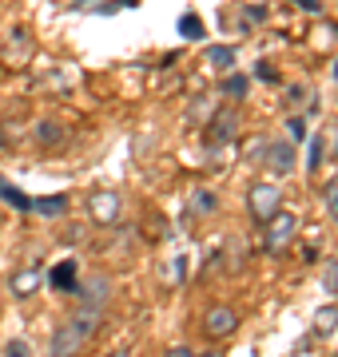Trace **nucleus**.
Returning <instances> with one entry per match:
<instances>
[{
    "label": "nucleus",
    "instance_id": "nucleus-1",
    "mask_svg": "<svg viewBox=\"0 0 338 357\" xmlns=\"http://www.w3.org/2000/svg\"><path fill=\"white\" fill-rule=\"evenodd\" d=\"M263 227H267V230H263V250L274 255V258L299 238V218L291 215V211H279V215H274L271 222H263Z\"/></svg>",
    "mask_w": 338,
    "mask_h": 357
},
{
    "label": "nucleus",
    "instance_id": "nucleus-2",
    "mask_svg": "<svg viewBox=\"0 0 338 357\" xmlns=\"http://www.w3.org/2000/svg\"><path fill=\"white\" fill-rule=\"evenodd\" d=\"M279 211H283V191L274 183H255L247 191V215L255 222H271Z\"/></svg>",
    "mask_w": 338,
    "mask_h": 357
},
{
    "label": "nucleus",
    "instance_id": "nucleus-3",
    "mask_svg": "<svg viewBox=\"0 0 338 357\" xmlns=\"http://www.w3.org/2000/svg\"><path fill=\"white\" fill-rule=\"evenodd\" d=\"M119 211H124V199H119L116 191H96L88 199V218L100 222V227H112L119 218Z\"/></svg>",
    "mask_w": 338,
    "mask_h": 357
},
{
    "label": "nucleus",
    "instance_id": "nucleus-4",
    "mask_svg": "<svg viewBox=\"0 0 338 357\" xmlns=\"http://www.w3.org/2000/svg\"><path fill=\"white\" fill-rule=\"evenodd\" d=\"M295 159H299V155H295V143L291 139H271L267 143V155H263L267 171H274V175H283V178L295 171Z\"/></svg>",
    "mask_w": 338,
    "mask_h": 357
},
{
    "label": "nucleus",
    "instance_id": "nucleus-5",
    "mask_svg": "<svg viewBox=\"0 0 338 357\" xmlns=\"http://www.w3.org/2000/svg\"><path fill=\"white\" fill-rule=\"evenodd\" d=\"M235 330H239V314L231 306H211L203 314V333L207 337H231Z\"/></svg>",
    "mask_w": 338,
    "mask_h": 357
},
{
    "label": "nucleus",
    "instance_id": "nucleus-6",
    "mask_svg": "<svg viewBox=\"0 0 338 357\" xmlns=\"http://www.w3.org/2000/svg\"><path fill=\"white\" fill-rule=\"evenodd\" d=\"M84 345H88V337H80V333L64 321V326H56V330H52L48 354H52V357H80V354H84Z\"/></svg>",
    "mask_w": 338,
    "mask_h": 357
},
{
    "label": "nucleus",
    "instance_id": "nucleus-7",
    "mask_svg": "<svg viewBox=\"0 0 338 357\" xmlns=\"http://www.w3.org/2000/svg\"><path fill=\"white\" fill-rule=\"evenodd\" d=\"M76 294L88 302V306H100V310H104L108 302H112V278H108V274H91L84 286H76Z\"/></svg>",
    "mask_w": 338,
    "mask_h": 357
},
{
    "label": "nucleus",
    "instance_id": "nucleus-8",
    "mask_svg": "<svg viewBox=\"0 0 338 357\" xmlns=\"http://www.w3.org/2000/svg\"><path fill=\"white\" fill-rule=\"evenodd\" d=\"M40 282H44V270L32 262V266H20L8 278V290H13V298H32V294L40 290Z\"/></svg>",
    "mask_w": 338,
    "mask_h": 357
},
{
    "label": "nucleus",
    "instance_id": "nucleus-9",
    "mask_svg": "<svg viewBox=\"0 0 338 357\" xmlns=\"http://www.w3.org/2000/svg\"><path fill=\"white\" fill-rule=\"evenodd\" d=\"M100 321H104V310H100V306H88V302H80L76 314L68 318V326H72L80 337H91V333L100 330Z\"/></svg>",
    "mask_w": 338,
    "mask_h": 357
},
{
    "label": "nucleus",
    "instance_id": "nucleus-10",
    "mask_svg": "<svg viewBox=\"0 0 338 357\" xmlns=\"http://www.w3.org/2000/svg\"><path fill=\"white\" fill-rule=\"evenodd\" d=\"M239 131V115L235 112H223L211 119V128H207V143L211 147H223V143H231V135Z\"/></svg>",
    "mask_w": 338,
    "mask_h": 357
},
{
    "label": "nucleus",
    "instance_id": "nucleus-11",
    "mask_svg": "<svg viewBox=\"0 0 338 357\" xmlns=\"http://www.w3.org/2000/svg\"><path fill=\"white\" fill-rule=\"evenodd\" d=\"M48 282H52V290L56 294H76V262H72V258H60V262H56L52 266V274H48Z\"/></svg>",
    "mask_w": 338,
    "mask_h": 357
},
{
    "label": "nucleus",
    "instance_id": "nucleus-12",
    "mask_svg": "<svg viewBox=\"0 0 338 357\" xmlns=\"http://www.w3.org/2000/svg\"><path fill=\"white\" fill-rule=\"evenodd\" d=\"M338 330V302L314 310V333H335Z\"/></svg>",
    "mask_w": 338,
    "mask_h": 357
},
{
    "label": "nucleus",
    "instance_id": "nucleus-13",
    "mask_svg": "<svg viewBox=\"0 0 338 357\" xmlns=\"http://www.w3.org/2000/svg\"><path fill=\"white\" fill-rule=\"evenodd\" d=\"M219 211V199H215V191H196L191 195V215H199V218H207V215H215Z\"/></svg>",
    "mask_w": 338,
    "mask_h": 357
},
{
    "label": "nucleus",
    "instance_id": "nucleus-14",
    "mask_svg": "<svg viewBox=\"0 0 338 357\" xmlns=\"http://www.w3.org/2000/svg\"><path fill=\"white\" fill-rule=\"evenodd\" d=\"M32 211H40V215L56 218V215H64V211H68V199H64V195H48V199H32Z\"/></svg>",
    "mask_w": 338,
    "mask_h": 357
},
{
    "label": "nucleus",
    "instance_id": "nucleus-15",
    "mask_svg": "<svg viewBox=\"0 0 338 357\" xmlns=\"http://www.w3.org/2000/svg\"><path fill=\"white\" fill-rule=\"evenodd\" d=\"M36 139L44 143V147H56V143L64 139V128H60V123H52V119H44V123L36 128Z\"/></svg>",
    "mask_w": 338,
    "mask_h": 357
},
{
    "label": "nucleus",
    "instance_id": "nucleus-16",
    "mask_svg": "<svg viewBox=\"0 0 338 357\" xmlns=\"http://www.w3.org/2000/svg\"><path fill=\"white\" fill-rule=\"evenodd\" d=\"M323 290L330 298H338V258H326L323 262Z\"/></svg>",
    "mask_w": 338,
    "mask_h": 357
},
{
    "label": "nucleus",
    "instance_id": "nucleus-17",
    "mask_svg": "<svg viewBox=\"0 0 338 357\" xmlns=\"http://www.w3.org/2000/svg\"><path fill=\"white\" fill-rule=\"evenodd\" d=\"M0 199H8V203H13L16 211H32V199H28L24 191H16V187H8V183H0Z\"/></svg>",
    "mask_w": 338,
    "mask_h": 357
},
{
    "label": "nucleus",
    "instance_id": "nucleus-18",
    "mask_svg": "<svg viewBox=\"0 0 338 357\" xmlns=\"http://www.w3.org/2000/svg\"><path fill=\"white\" fill-rule=\"evenodd\" d=\"M4 357H32L28 337H13V342H4Z\"/></svg>",
    "mask_w": 338,
    "mask_h": 357
},
{
    "label": "nucleus",
    "instance_id": "nucleus-19",
    "mask_svg": "<svg viewBox=\"0 0 338 357\" xmlns=\"http://www.w3.org/2000/svg\"><path fill=\"white\" fill-rule=\"evenodd\" d=\"M179 32H183V36H191V40H199V36H203V24H199L196 16L187 13V16L179 20Z\"/></svg>",
    "mask_w": 338,
    "mask_h": 357
},
{
    "label": "nucleus",
    "instance_id": "nucleus-20",
    "mask_svg": "<svg viewBox=\"0 0 338 357\" xmlns=\"http://www.w3.org/2000/svg\"><path fill=\"white\" fill-rule=\"evenodd\" d=\"M219 91H227V96H235V100H239V96L247 91V76H231V79H223V88H219Z\"/></svg>",
    "mask_w": 338,
    "mask_h": 357
},
{
    "label": "nucleus",
    "instance_id": "nucleus-21",
    "mask_svg": "<svg viewBox=\"0 0 338 357\" xmlns=\"http://www.w3.org/2000/svg\"><path fill=\"white\" fill-rule=\"evenodd\" d=\"M207 56H211V64H219V68H231L235 64V52L231 48H211Z\"/></svg>",
    "mask_w": 338,
    "mask_h": 357
},
{
    "label": "nucleus",
    "instance_id": "nucleus-22",
    "mask_svg": "<svg viewBox=\"0 0 338 357\" xmlns=\"http://www.w3.org/2000/svg\"><path fill=\"white\" fill-rule=\"evenodd\" d=\"M191 123H199V119H207V96H199L196 103H191V115H187Z\"/></svg>",
    "mask_w": 338,
    "mask_h": 357
},
{
    "label": "nucleus",
    "instance_id": "nucleus-23",
    "mask_svg": "<svg viewBox=\"0 0 338 357\" xmlns=\"http://www.w3.org/2000/svg\"><path fill=\"white\" fill-rule=\"evenodd\" d=\"M286 131H291V143L307 139V123H302V119H286Z\"/></svg>",
    "mask_w": 338,
    "mask_h": 357
},
{
    "label": "nucleus",
    "instance_id": "nucleus-24",
    "mask_svg": "<svg viewBox=\"0 0 338 357\" xmlns=\"http://www.w3.org/2000/svg\"><path fill=\"white\" fill-rule=\"evenodd\" d=\"M318 163H323V139L314 135V143H311V175L318 171Z\"/></svg>",
    "mask_w": 338,
    "mask_h": 357
},
{
    "label": "nucleus",
    "instance_id": "nucleus-25",
    "mask_svg": "<svg viewBox=\"0 0 338 357\" xmlns=\"http://www.w3.org/2000/svg\"><path fill=\"white\" fill-rule=\"evenodd\" d=\"M267 143H271V139H263V135H255V143L247 147V155H251V159H263V155H267Z\"/></svg>",
    "mask_w": 338,
    "mask_h": 357
},
{
    "label": "nucleus",
    "instance_id": "nucleus-26",
    "mask_svg": "<svg viewBox=\"0 0 338 357\" xmlns=\"http://www.w3.org/2000/svg\"><path fill=\"white\" fill-rule=\"evenodd\" d=\"M168 357H196V349H191V345H171Z\"/></svg>",
    "mask_w": 338,
    "mask_h": 357
},
{
    "label": "nucleus",
    "instance_id": "nucleus-27",
    "mask_svg": "<svg viewBox=\"0 0 338 357\" xmlns=\"http://www.w3.org/2000/svg\"><path fill=\"white\" fill-rule=\"evenodd\" d=\"M326 211H330V218H335V227H338V191H330V199H326Z\"/></svg>",
    "mask_w": 338,
    "mask_h": 357
},
{
    "label": "nucleus",
    "instance_id": "nucleus-28",
    "mask_svg": "<svg viewBox=\"0 0 338 357\" xmlns=\"http://www.w3.org/2000/svg\"><path fill=\"white\" fill-rule=\"evenodd\" d=\"M295 4H302L307 13H318V0H295Z\"/></svg>",
    "mask_w": 338,
    "mask_h": 357
},
{
    "label": "nucleus",
    "instance_id": "nucleus-29",
    "mask_svg": "<svg viewBox=\"0 0 338 357\" xmlns=\"http://www.w3.org/2000/svg\"><path fill=\"white\" fill-rule=\"evenodd\" d=\"M108 357H131L128 349H116V354H108Z\"/></svg>",
    "mask_w": 338,
    "mask_h": 357
},
{
    "label": "nucleus",
    "instance_id": "nucleus-30",
    "mask_svg": "<svg viewBox=\"0 0 338 357\" xmlns=\"http://www.w3.org/2000/svg\"><path fill=\"white\" fill-rule=\"evenodd\" d=\"M335 79H338V60H335Z\"/></svg>",
    "mask_w": 338,
    "mask_h": 357
},
{
    "label": "nucleus",
    "instance_id": "nucleus-31",
    "mask_svg": "<svg viewBox=\"0 0 338 357\" xmlns=\"http://www.w3.org/2000/svg\"><path fill=\"white\" fill-rule=\"evenodd\" d=\"M0 147H4V131H0Z\"/></svg>",
    "mask_w": 338,
    "mask_h": 357
},
{
    "label": "nucleus",
    "instance_id": "nucleus-32",
    "mask_svg": "<svg viewBox=\"0 0 338 357\" xmlns=\"http://www.w3.org/2000/svg\"><path fill=\"white\" fill-rule=\"evenodd\" d=\"M203 357H219V354H203Z\"/></svg>",
    "mask_w": 338,
    "mask_h": 357
}]
</instances>
